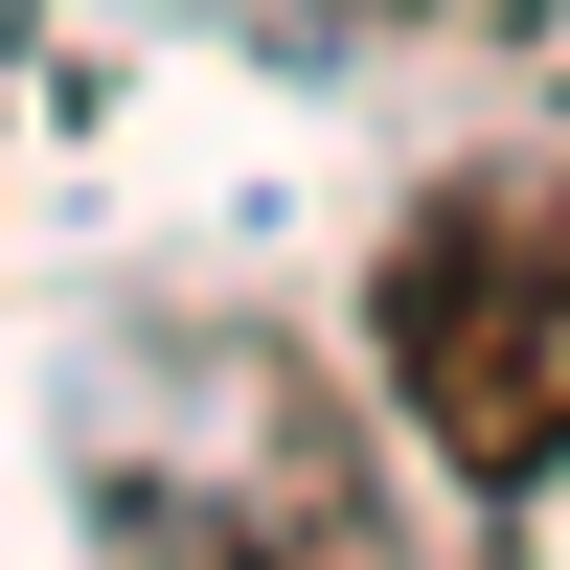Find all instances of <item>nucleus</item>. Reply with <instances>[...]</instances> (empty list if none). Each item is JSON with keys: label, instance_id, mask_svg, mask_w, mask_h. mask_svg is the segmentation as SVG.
<instances>
[{"label": "nucleus", "instance_id": "1", "mask_svg": "<svg viewBox=\"0 0 570 570\" xmlns=\"http://www.w3.org/2000/svg\"><path fill=\"white\" fill-rule=\"evenodd\" d=\"M365 343H389L411 434H434L480 502L570 480V183H456V206L389 252Z\"/></svg>", "mask_w": 570, "mask_h": 570}]
</instances>
